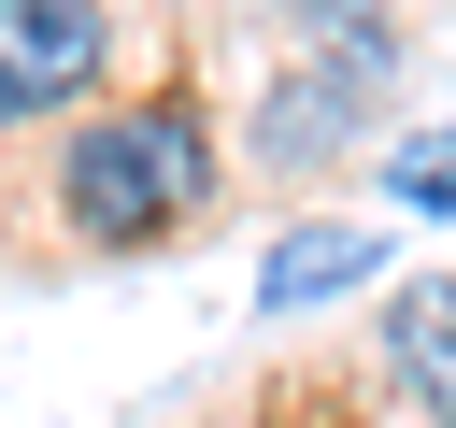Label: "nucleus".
I'll use <instances>...</instances> for the list:
<instances>
[{"mask_svg":"<svg viewBox=\"0 0 456 428\" xmlns=\"http://www.w3.org/2000/svg\"><path fill=\"white\" fill-rule=\"evenodd\" d=\"M200 185H214V143H200V114H185V100L86 114V128H71V157H57V214H71L86 243H157V228H185V214H200Z\"/></svg>","mask_w":456,"mask_h":428,"instance_id":"obj_1","label":"nucleus"},{"mask_svg":"<svg viewBox=\"0 0 456 428\" xmlns=\"http://www.w3.org/2000/svg\"><path fill=\"white\" fill-rule=\"evenodd\" d=\"M100 71V0H0V128L86 100Z\"/></svg>","mask_w":456,"mask_h":428,"instance_id":"obj_2","label":"nucleus"},{"mask_svg":"<svg viewBox=\"0 0 456 428\" xmlns=\"http://www.w3.org/2000/svg\"><path fill=\"white\" fill-rule=\"evenodd\" d=\"M356 271H370V228H285V243L256 257V300L299 314V300H328V285H356Z\"/></svg>","mask_w":456,"mask_h":428,"instance_id":"obj_3","label":"nucleus"},{"mask_svg":"<svg viewBox=\"0 0 456 428\" xmlns=\"http://www.w3.org/2000/svg\"><path fill=\"white\" fill-rule=\"evenodd\" d=\"M385 342H399V371H413V399H428V414L456 428V271H442V285H413V300L385 314Z\"/></svg>","mask_w":456,"mask_h":428,"instance_id":"obj_4","label":"nucleus"},{"mask_svg":"<svg viewBox=\"0 0 456 428\" xmlns=\"http://www.w3.org/2000/svg\"><path fill=\"white\" fill-rule=\"evenodd\" d=\"M399 200H413V214H456V128L399 143Z\"/></svg>","mask_w":456,"mask_h":428,"instance_id":"obj_5","label":"nucleus"}]
</instances>
